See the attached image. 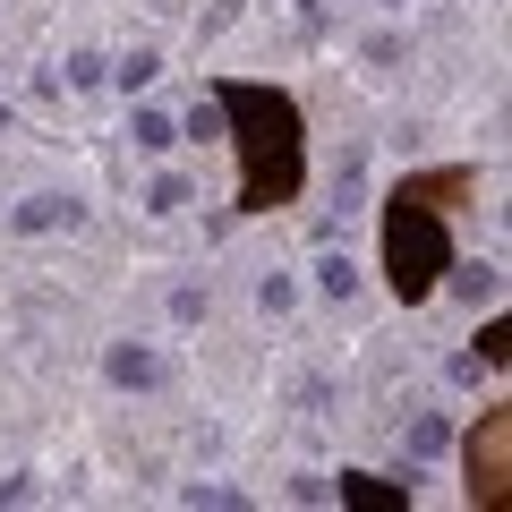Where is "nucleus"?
I'll list each match as a JSON object with an SVG mask.
<instances>
[{"label":"nucleus","instance_id":"f257e3e1","mask_svg":"<svg viewBox=\"0 0 512 512\" xmlns=\"http://www.w3.org/2000/svg\"><path fill=\"white\" fill-rule=\"evenodd\" d=\"M214 111L231 128V154H239V214H274L308 188V120L282 86H248V77H222Z\"/></svg>","mask_w":512,"mask_h":512},{"label":"nucleus","instance_id":"f03ea898","mask_svg":"<svg viewBox=\"0 0 512 512\" xmlns=\"http://www.w3.org/2000/svg\"><path fill=\"white\" fill-rule=\"evenodd\" d=\"M453 265V214L419 205L410 188H384V291L402 308H427Z\"/></svg>","mask_w":512,"mask_h":512},{"label":"nucleus","instance_id":"7ed1b4c3","mask_svg":"<svg viewBox=\"0 0 512 512\" xmlns=\"http://www.w3.org/2000/svg\"><path fill=\"white\" fill-rule=\"evenodd\" d=\"M461 487H470L478 512H504V487H512V402H487L478 427L461 436Z\"/></svg>","mask_w":512,"mask_h":512},{"label":"nucleus","instance_id":"20e7f679","mask_svg":"<svg viewBox=\"0 0 512 512\" xmlns=\"http://www.w3.org/2000/svg\"><path fill=\"white\" fill-rule=\"evenodd\" d=\"M393 188H410L419 205H436V214H461V205H478V163H444V171H402Z\"/></svg>","mask_w":512,"mask_h":512},{"label":"nucleus","instance_id":"39448f33","mask_svg":"<svg viewBox=\"0 0 512 512\" xmlns=\"http://www.w3.org/2000/svg\"><path fill=\"white\" fill-rule=\"evenodd\" d=\"M103 376L120 384V393H146V384H163L171 367H163V350H146V342H111L103 350Z\"/></svg>","mask_w":512,"mask_h":512},{"label":"nucleus","instance_id":"423d86ee","mask_svg":"<svg viewBox=\"0 0 512 512\" xmlns=\"http://www.w3.org/2000/svg\"><path fill=\"white\" fill-rule=\"evenodd\" d=\"M77 222H86V205H77V197H60V188H43V197H26L18 214H9V231H18V239H35V231H77Z\"/></svg>","mask_w":512,"mask_h":512},{"label":"nucleus","instance_id":"0eeeda50","mask_svg":"<svg viewBox=\"0 0 512 512\" xmlns=\"http://www.w3.org/2000/svg\"><path fill=\"white\" fill-rule=\"evenodd\" d=\"M333 495L359 504V512H402L410 504V487H393V478H376V470H342V478H333Z\"/></svg>","mask_w":512,"mask_h":512},{"label":"nucleus","instance_id":"6e6552de","mask_svg":"<svg viewBox=\"0 0 512 512\" xmlns=\"http://www.w3.org/2000/svg\"><path fill=\"white\" fill-rule=\"evenodd\" d=\"M128 137H137V154H171V146H180V120L154 111V103H137V111H128Z\"/></svg>","mask_w":512,"mask_h":512},{"label":"nucleus","instance_id":"1a4fd4ad","mask_svg":"<svg viewBox=\"0 0 512 512\" xmlns=\"http://www.w3.org/2000/svg\"><path fill=\"white\" fill-rule=\"evenodd\" d=\"M111 77H120V94H146L154 77H163V52H154V43H137L128 60H111Z\"/></svg>","mask_w":512,"mask_h":512},{"label":"nucleus","instance_id":"9d476101","mask_svg":"<svg viewBox=\"0 0 512 512\" xmlns=\"http://www.w3.org/2000/svg\"><path fill=\"white\" fill-rule=\"evenodd\" d=\"M444 274H453V291H461V299H495V291H504V274H495V265H461V256H453Z\"/></svg>","mask_w":512,"mask_h":512},{"label":"nucleus","instance_id":"9b49d317","mask_svg":"<svg viewBox=\"0 0 512 512\" xmlns=\"http://www.w3.org/2000/svg\"><path fill=\"white\" fill-rule=\"evenodd\" d=\"M316 291H325V299H350V291H359V265H350V256H316Z\"/></svg>","mask_w":512,"mask_h":512},{"label":"nucleus","instance_id":"f8f14e48","mask_svg":"<svg viewBox=\"0 0 512 512\" xmlns=\"http://www.w3.org/2000/svg\"><path fill=\"white\" fill-rule=\"evenodd\" d=\"M180 205H188V180H180V171H163V180L146 188V214H180Z\"/></svg>","mask_w":512,"mask_h":512},{"label":"nucleus","instance_id":"ddd939ff","mask_svg":"<svg viewBox=\"0 0 512 512\" xmlns=\"http://www.w3.org/2000/svg\"><path fill=\"white\" fill-rule=\"evenodd\" d=\"M504 350H512V325H504V316H487V325H478V350H470V359L504 367Z\"/></svg>","mask_w":512,"mask_h":512},{"label":"nucleus","instance_id":"4468645a","mask_svg":"<svg viewBox=\"0 0 512 512\" xmlns=\"http://www.w3.org/2000/svg\"><path fill=\"white\" fill-rule=\"evenodd\" d=\"M444 444H453V427H444V419H410V453H419V461H436Z\"/></svg>","mask_w":512,"mask_h":512},{"label":"nucleus","instance_id":"2eb2a0df","mask_svg":"<svg viewBox=\"0 0 512 512\" xmlns=\"http://www.w3.org/2000/svg\"><path fill=\"white\" fill-rule=\"evenodd\" d=\"M291 274H265V282H256V308H265V316H282V308H291Z\"/></svg>","mask_w":512,"mask_h":512},{"label":"nucleus","instance_id":"dca6fc26","mask_svg":"<svg viewBox=\"0 0 512 512\" xmlns=\"http://www.w3.org/2000/svg\"><path fill=\"white\" fill-rule=\"evenodd\" d=\"M103 77H111L103 52H69V86H103Z\"/></svg>","mask_w":512,"mask_h":512},{"label":"nucleus","instance_id":"f3484780","mask_svg":"<svg viewBox=\"0 0 512 512\" xmlns=\"http://www.w3.org/2000/svg\"><path fill=\"white\" fill-rule=\"evenodd\" d=\"M180 137H222V111H214V94H205V103L180 120Z\"/></svg>","mask_w":512,"mask_h":512},{"label":"nucleus","instance_id":"a211bd4d","mask_svg":"<svg viewBox=\"0 0 512 512\" xmlns=\"http://www.w3.org/2000/svg\"><path fill=\"white\" fill-rule=\"evenodd\" d=\"M376 9H410V0H376Z\"/></svg>","mask_w":512,"mask_h":512}]
</instances>
